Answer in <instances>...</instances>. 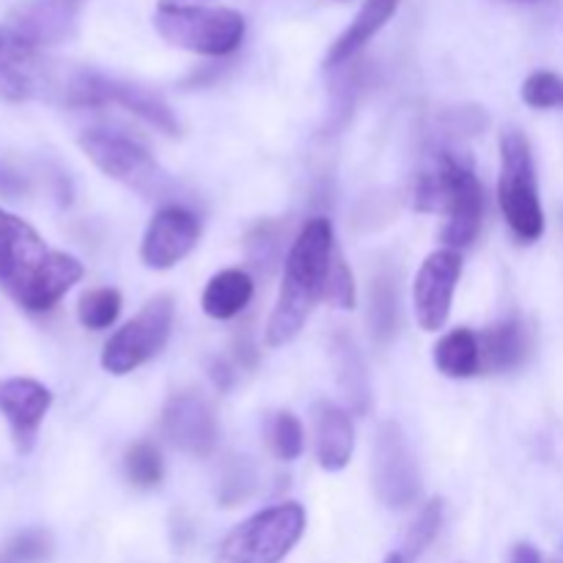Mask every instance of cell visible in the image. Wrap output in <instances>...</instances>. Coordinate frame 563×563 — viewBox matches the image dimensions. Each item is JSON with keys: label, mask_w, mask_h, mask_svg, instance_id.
I'll list each match as a JSON object with an SVG mask.
<instances>
[{"label": "cell", "mask_w": 563, "mask_h": 563, "mask_svg": "<svg viewBox=\"0 0 563 563\" xmlns=\"http://www.w3.org/2000/svg\"><path fill=\"white\" fill-rule=\"evenodd\" d=\"M306 531V511L300 504L273 506L236 526L220 548L223 563H280Z\"/></svg>", "instance_id": "cell-7"}, {"label": "cell", "mask_w": 563, "mask_h": 563, "mask_svg": "<svg viewBox=\"0 0 563 563\" xmlns=\"http://www.w3.org/2000/svg\"><path fill=\"white\" fill-rule=\"evenodd\" d=\"M460 275L462 258L451 247L432 253L418 269L416 286H412V302H416L418 324L429 333H434V330L449 322L451 300H454Z\"/></svg>", "instance_id": "cell-12"}, {"label": "cell", "mask_w": 563, "mask_h": 563, "mask_svg": "<svg viewBox=\"0 0 563 563\" xmlns=\"http://www.w3.org/2000/svg\"><path fill=\"white\" fill-rule=\"evenodd\" d=\"M440 522H443V500H429L421 509V515H418V520L412 522L410 533H407L405 555L401 559H418L434 542Z\"/></svg>", "instance_id": "cell-28"}, {"label": "cell", "mask_w": 563, "mask_h": 563, "mask_svg": "<svg viewBox=\"0 0 563 563\" xmlns=\"http://www.w3.org/2000/svg\"><path fill=\"white\" fill-rule=\"evenodd\" d=\"M478 346H482V368H487V372H509V368H517L526 361L531 339H528L526 324L511 319V322L493 324L478 339Z\"/></svg>", "instance_id": "cell-20"}, {"label": "cell", "mask_w": 563, "mask_h": 563, "mask_svg": "<svg viewBox=\"0 0 563 563\" xmlns=\"http://www.w3.org/2000/svg\"><path fill=\"white\" fill-rule=\"evenodd\" d=\"M163 432L179 451L192 456H209L218 445V421L203 399L196 390L174 394L163 410Z\"/></svg>", "instance_id": "cell-14"}, {"label": "cell", "mask_w": 563, "mask_h": 563, "mask_svg": "<svg viewBox=\"0 0 563 563\" xmlns=\"http://www.w3.org/2000/svg\"><path fill=\"white\" fill-rule=\"evenodd\" d=\"M31 190V181L25 179V174H20L16 168H11L9 163L0 159V196L3 198H22Z\"/></svg>", "instance_id": "cell-33"}, {"label": "cell", "mask_w": 563, "mask_h": 563, "mask_svg": "<svg viewBox=\"0 0 563 563\" xmlns=\"http://www.w3.org/2000/svg\"><path fill=\"white\" fill-rule=\"evenodd\" d=\"M104 104H119V108L130 110L146 124L157 126L165 135H179V119L159 93L137 86V82H126L119 80V77L102 75L97 69H86L80 80V108H104Z\"/></svg>", "instance_id": "cell-10"}, {"label": "cell", "mask_w": 563, "mask_h": 563, "mask_svg": "<svg viewBox=\"0 0 563 563\" xmlns=\"http://www.w3.org/2000/svg\"><path fill=\"white\" fill-rule=\"evenodd\" d=\"M86 157L110 179L121 181L148 201H174L176 181L143 146L110 130H88L80 135Z\"/></svg>", "instance_id": "cell-5"}, {"label": "cell", "mask_w": 563, "mask_h": 563, "mask_svg": "<svg viewBox=\"0 0 563 563\" xmlns=\"http://www.w3.org/2000/svg\"><path fill=\"white\" fill-rule=\"evenodd\" d=\"M201 236V223L190 209L170 203L159 209L148 223L141 242V258L152 269H170L196 247Z\"/></svg>", "instance_id": "cell-13"}, {"label": "cell", "mask_w": 563, "mask_h": 563, "mask_svg": "<svg viewBox=\"0 0 563 563\" xmlns=\"http://www.w3.org/2000/svg\"><path fill=\"white\" fill-rule=\"evenodd\" d=\"M49 405H53V394L36 379H0V416L11 427V438L20 454H31Z\"/></svg>", "instance_id": "cell-15"}, {"label": "cell", "mask_w": 563, "mask_h": 563, "mask_svg": "<svg viewBox=\"0 0 563 563\" xmlns=\"http://www.w3.org/2000/svg\"><path fill=\"white\" fill-rule=\"evenodd\" d=\"M38 49L27 47L5 25H0V99L22 102L33 97V66Z\"/></svg>", "instance_id": "cell-19"}, {"label": "cell", "mask_w": 563, "mask_h": 563, "mask_svg": "<svg viewBox=\"0 0 563 563\" xmlns=\"http://www.w3.org/2000/svg\"><path fill=\"white\" fill-rule=\"evenodd\" d=\"M313 427H317V456L324 471H344L355 449V429L350 416L341 407H313Z\"/></svg>", "instance_id": "cell-17"}, {"label": "cell", "mask_w": 563, "mask_h": 563, "mask_svg": "<svg viewBox=\"0 0 563 563\" xmlns=\"http://www.w3.org/2000/svg\"><path fill=\"white\" fill-rule=\"evenodd\" d=\"M126 476L135 487L152 489L163 482V460L152 443H135L126 454Z\"/></svg>", "instance_id": "cell-27"}, {"label": "cell", "mask_w": 563, "mask_h": 563, "mask_svg": "<svg viewBox=\"0 0 563 563\" xmlns=\"http://www.w3.org/2000/svg\"><path fill=\"white\" fill-rule=\"evenodd\" d=\"M53 550V539L42 528H31V531H20L16 537H11L3 548V561L5 563H36L44 561Z\"/></svg>", "instance_id": "cell-29"}, {"label": "cell", "mask_w": 563, "mask_h": 563, "mask_svg": "<svg viewBox=\"0 0 563 563\" xmlns=\"http://www.w3.org/2000/svg\"><path fill=\"white\" fill-rule=\"evenodd\" d=\"M170 322H174V300L168 295L152 297L124 328L110 335L102 350L104 372L124 377L152 361L168 341Z\"/></svg>", "instance_id": "cell-8"}, {"label": "cell", "mask_w": 563, "mask_h": 563, "mask_svg": "<svg viewBox=\"0 0 563 563\" xmlns=\"http://www.w3.org/2000/svg\"><path fill=\"white\" fill-rule=\"evenodd\" d=\"M401 0H363L361 11H357L355 20L350 22L344 33L335 38V44L330 47V53L324 55V66L335 69L341 64H350L390 20L399 11Z\"/></svg>", "instance_id": "cell-16"}, {"label": "cell", "mask_w": 563, "mask_h": 563, "mask_svg": "<svg viewBox=\"0 0 563 563\" xmlns=\"http://www.w3.org/2000/svg\"><path fill=\"white\" fill-rule=\"evenodd\" d=\"M399 319V297L390 273H379L368 286V330L377 344H388Z\"/></svg>", "instance_id": "cell-23"}, {"label": "cell", "mask_w": 563, "mask_h": 563, "mask_svg": "<svg viewBox=\"0 0 563 563\" xmlns=\"http://www.w3.org/2000/svg\"><path fill=\"white\" fill-rule=\"evenodd\" d=\"M550 563H563V561H550Z\"/></svg>", "instance_id": "cell-38"}, {"label": "cell", "mask_w": 563, "mask_h": 563, "mask_svg": "<svg viewBox=\"0 0 563 563\" xmlns=\"http://www.w3.org/2000/svg\"><path fill=\"white\" fill-rule=\"evenodd\" d=\"M154 27L174 47L209 55V58L231 55L245 38V16L234 9H223V5L159 0L157 11H154Z\"/></svg>", "instance_id": "cell-4"}, {"label": "cell", "mask_w": 563, "mask_h": 563, "mask_svg": "<svg viewBox=\"0 0 563 563\" xmlns=\"http://www.w3.org/2000/svg\"><path fill=\"white\" fill-rule=\"evenodd\" d=\"M330 357H333L335 383H339L341 396H344L352 412L363 416L368 410V401H372V385H368L366 361H363L352 335L339 330L330 341Z\"/></svg>", "instance_id": "cell-18"}, {"label": "cell", "mask_w": 563, "mask_h": 563, "mask_svg": "<svg viewBox=\"0 0 563 563\" xmlns=\"http://www.w3.org/2000/svg\"><path fill=\"white\" fill-rule=\"evenodd\" d=\"M280 236H284V229H280V223H273V220H264V223H258L256 229L247 234L245 240L247 262H251L258 273L269 275L275 267H278Z\"/></svg>", "instance_id": "cell-24"}, {"label": "cell", "mask_w": 563, "mask_h": 563, "mask_svg": "<svg viewBox=\"0 0 563 563\" xmlns=\"http://www.w3.org/2000/svg\"><path fill=\"white\" fill-rule=\"evenodd\" d=\"M212 379L220 385V388L225 390L231 385V379H234V374H231V368L223 366V363H214V366H212Z\"/></svg>", "instance_id": "cell-35"}, {"label": "cell", "mask_w": 563, "mask_h": 563, "mask_svg": "<svg viewBox=\"0 0 563 563\" xmlns=\"http://www.w3.org/2000/svg\"><path fill=\"white\" fill-rule=\"evenodd\" d=\"M374 493L388 509H407L418 498L421 476L405 429L396 421H383L374 438L372 460Z\"/></svg>", "instance_id": "cell-9"}, {"label": "cell", "mask_w": 563, "mask_h": 563, "mask_svg": "<svg viewBox=\"0 0 563 563\" xmlns=\"http://www.w3.org/2000/svg\"><path fill=\"white\" fill-rule=\"evenodd\" d=\"M269 443L280 460L291 462L302 454V427L291 412H278L269 429Z\"/></svg>", "instance_id": "cell-31"}, {"label": "cell", "mask_w": 563, "mask_h": 563, "mask_svg": "<svg viewBox=\"0 0 563 563\" xmlns=\"http://www.w3.org/2000/svg\"><path fill=\"white\" fill-rule=\"evenodd\" d=\"M333 225L328 218H313L302 225L300 236L286 256L284 286L267 322V344L284 346L302 330L313 306L324 300L328 275L335 262Z\"/></svg>", "instance_id": "cell-2"}, {"label": "cell", "mask_w": 563, "mask_h": 563, "mask_svg": "<svg viewBox=\"0 0 563 563\" xmlns=\"http://www.w3.org/2000/svg\"><path fill=\"white\" fill-rule=\"evenodd\" d=\"M121 295L115 289H91L77 302V319L88 330H104L119 319Z\"/></svg>", "instance_id": "cell-25"}, {"label": "cell", "mask_w": 563, "mask_h": 563, "mask_svg": "<svg viewBox=\"0 0 563 563\" xmlns=\"http://www.w3.org/2000/svg\"><path fill=\"white\" fill-rule=\"evenodd\" d=\"M522 99L537 110L563 108V77L555 71H533L522 82Z\"/></svg>", "instance_id": "cell-30"}, {"label": "cell", "mask_w": 563, "mask_h": 563, "mask_svg": "<svg viewBox=\"0 0 563 563\" xmlns=\"http://www.w3.org/2000/svg\"><path fill=\"white\" fill-rule=\"evenodd\" d=\"M509 563H542V553H539L533 544L520 542V544H515V550H511Z\"/></svg>", "instance_id": "cell-34"}, {"label": "cell", "mask_w": 563, "mask_h": 563, "mask_svg": "<svg viewBox=\"0 0 563 563\" xmlns=\"http://www.w3.org/2000/svg\"><path fill=\"white\" fill-rule=\"evenodd\" d=\"M434 366L445 374V377L465 379L482 368V346H478V335L471 333L467 328L451 330L449 335L438 341L434 346Z\"/></svg>", "instance_id": "cell-22"}, {"label": "cell", "mask_w": 563, "mask_h": 563, "mask_svg": "<svg viewBox=\"0 0 563 563\" xmlns=\"http://www.w3.org/2000/svg\"><path fill=\"white\" fill-rule=\"evenodd\" d=\"M253 280L242 269H223L207 284L201 297L203 313L212 319H234L251 306Z\"/></svg>", "instance_id": "cell-21"}, {"label": "cell", "mask_w": 563, "mask_h": 563, "mask_svg": "<svg viewBox=\"0 0 563 563\" xmlns=\"http://www.w3.org/2000/svg\"><path fill=\"white\" fill-rule=\"evenodd\" d=\"M165 3H198V0H165Z\"/></svg>", "instance_id": "cell-37"}, {"label": "cell", "mask_w": 563, "mask_h": 563, "mask_svg": "<svg viewBox=\"0 0 563 563\" xmlns=\"http://www.w3.org/2000/svg\"><path fill=\"white\" fill-rule=\"evenodd\" d=\"M253 493H256V471H253V465L247 460H242V456H231V462L223 467V473H220V484H218L220 504L223 506L245 504Z\"/></svg>", "instance_id": "cell-26"}, {"label": "cell", "mask_w": 563, "mask_h": 563, "mask_svg": "<svg viewBox=\"0 0 563 563\" xmlns=\"http://www.w3.org/2000/svg\"><path fill=\"white\" fill-rule=\"evenodd\" d=\"M385 563H405V559H401V555H388Z\"/></svg>", "instance_id": "cell-36"}, {"label": "cell", "mask_w": 563, "mask_h": 563, "mask_svg": "<svg viewBox=\"0 0 563 563\" xmlns=\"http://www.w3.org/2000/svg\"><path fill=\"white\" fill-rule=\"evenodd\" d=\"M416 209L421 212H445L449 223L443 229V242L454 247H465L476 240L482 229L484 190L482 181L451 152H440L434 163L418 176L416 181Z\"/></svg>", "instance_id": "cell-3"}, {"label": "cell", "mask_w": 563, "mask_h": 563, "mask_svg": "<svg viewBox=\"0 0 563 563\" xmlns=\"http://www.w3.org/2000/svg\"><path fill=\"white\" fill-rule=\"evenodd\" d=\"M88 0H22L9 14V27L27 47L44 49L75 38Z\"/></svg>", "instance_id": "cell-11"}, {"label": "cell", "mask_w": 563, "mask_h": 563, "mask_svg": "<svg viewBox=\"0 0 563 563\" xmlns=\"http://www.w3.org/2000/svg\"><path fill=\"white\" fill-rule=\"evenodd\" d=\"M498 201L509 229L520 242H537L544 231V212L539 201L537 168L531 143L520 130L500 135V181Z\"/></svg>", "instance_id": "cell-6"}, {"label": "cell", "mask_w": 563, "mask_h": 563, "mask_svg": "<svg viewBox=\"0 0 563 563\" xmlns=\"http://www.w3.org/2000/svg\"><path fill=\"white\" fill-rule=\"evenodd\" d=\"M324 300H328L330 306L341 308V311H350V308H355V278H352L350 267L341 262V256H335L333 267H330Z\"/></svg>", "instance_id": "cell-32"}, {"label": "cell", "mask_w": 563, "mask_h": 563, "mask_svg": "<svg viewBox=\"0 0 563 563\" xmlns=\"http://www.w3.org/2000/svg\"><path fill=\"white\" fill-rule=\"evenodd\" d=\"M82 278V264L53 251L33 225L0 209V289L25 311L42 313Z\"/></svg>", "instance_id": "cell-1"}]
</instances>
